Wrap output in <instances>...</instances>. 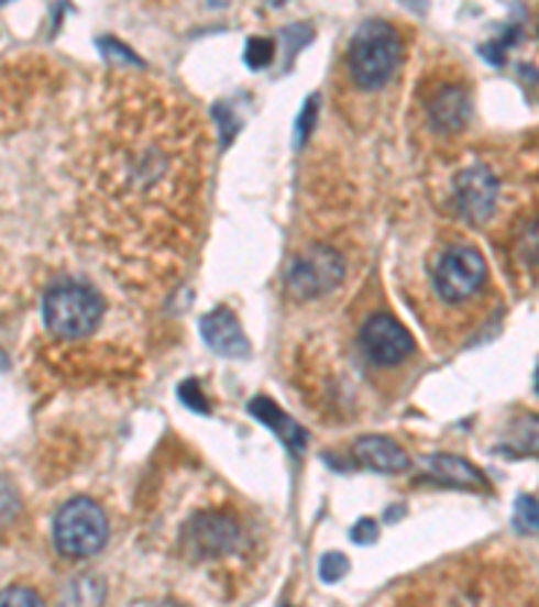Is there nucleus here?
<instances>
[{"label":"nucleus","instance_id":"7","mask_svg":"<svg viewBox=\"0 0 539 607\" xmlns=\"http://www.w3.org/2000/svg\"><path fill=\"white\" fill-rule=\"evenodd\" d=\"M359 341H362L364 354L375 365H399L407 356L416 354V338L407 332L403 321L388 317V313H377V317L364 321Z\"/></svg>","mask_w":539,"mask_h":607},{"label":"nucleus","instance_id":"15","mask_svg":"<svg viewBox=\"0 0 539 607\" xmlns=\"http://www.w3.org/2000/svg\"><path fill=\"white\" fill-rule=\"evenodd\" d=\"M20 508H22L20 492L14 489L11 481H6L3 475H0V527H9V523L20 516Z\"/></svg>","mask_w":539,"mask_h":607},{"label":"nucleus","instance_id":"10","mask_svg":"<svg viewBox=\"0 0 539 607\" xmlns=\"http://www.w3.org/2000/svg\"><path fill=\"white\" fill-rule=\"evenodd\" d=\"M200 332L202 341L219 356H227V360H243V356H249L251 343L243 335L241 321L235 319V313L230 308H216L208 317H202Z\"/></svg>","mask_w":539,"mask_h":607},{"label":"nucleus","instance_id":"23","mask_svg":"<svg viewBox=\"0 0 539 607\" xmlns=\"http://www.w3.org/2000/svg\"><path fill=\"white\" fill-rule=\"evenodd\" d=\"M154 607H184V605H178V603H160V605H154Z\"/></svg>","mask_w":539,"mask_h":607},{"label":"nucleus","instance_id":"6","mask_svg":"<svg viewBox=\"0 0 539 607\" xmlns=\"http://www.w3.org/2000/svg\"><path fill=\"white\" fill-rule=\"evenodd\" d=\"M343 257L334 249L316 246L292 265L289 289L299 300H310V297H319L323 291L338 287L343 282Z\"/></svg>","mask_w":539,"mask_h":607},{"label":"nucleus","instance_id":"16","mask_svg":"<svg viewBox=\"0 0 539 607\" xmlns=\"http://www.w3.org/2000/svg\"><path fill=\"white\" fill-rule=\"evenodd\" d=\"M0 607H46L38 592L28 586H9L0 592Z\"/></svg>","mask_w":539,"mask_h":607},{"label":"nucleus","instance_id":"22","mask_svg":"<svg viewBox=\"0 0 539 607\" xmlns=\"http://www.w3.org/2000/svg\"><path fill=\"white\" fill-rule=\"evenodd\" d=\"M316 122V100H308V106L302 109V117H299L297 122V146H302L305 135H308V130L314 128Z\"/></svg>","mask_w":539,"mask_h":607},{"label":"nucleus","instance_id":"17","mask_svg":"<svg viewBox=\"0 0 539 607\" xmlns=\"http://www.w3.org/2000/svg\"><path fill=\"white\" fill-rule=\"evenodd\" d=\"M319 575L323 583H338L349 575V559L343 556L340 551H329L321 556L319 564Z\"/></svg>","mask_w":539,"mask_h":607},{"label":"nucleus","instance_id":"1","mask_svg":"<svg viewBox=\"0 0 539 607\" xmlns=\"http://www.w3.org/2000/svg\"><path fill=\"white\" fill-rule=\"evenodd\" d=\"M208 130L157 87L122 95L89 144V200L128 260L170 262L197 222Z\"/></svg>","mask_w":539,"mask_h":607},{"label":"nucleus","instance_id":"5","mask_svg":"<svg viewBox=\"0 0 539 607\" xmlns=\"http://www.w3.org/2000/svg\"><path fill=\"white\" fill-rule=\"evenodd\" d=\"M488 282V265L477 249L453 243L431 262V284L446 302H466Z\"/></svg>","mask_w":539,"mask_h":607},{"label":"nucleus","instance_id":"4","mask_svg":"<svg viewBox=\"0 0 539 607\" xmlns=\"http://www.w3.org/2000/svg\"><path fill=\"white\" fill-rule=\"evenodd\" d=\"M100 319H103V300L87 284H57L44 300L46 327L54 335L68 338V341L89 335L100 324Z\"/></svg>","mask_w":539,"mask_h":607},{"label":"nucleus","instance_id":"20","mask_svg":"<svg viewBox=\"0 0 539 607\" xmlns=\"http://www.w3.org/2000/svg\"><path fill=\"white\" fill-rule=\"evenodd\" d=\"M178 397H182V402L187 405V408L195 410V413H208V400H206V395H202L200 391V384H197L195 378H189V380H184L182 386H178Z\"/></svg>","mask_w":539,"mask_h":607},{"label":"nucleus","instance_id":"11","mask_svg":"<svg viewBox=\"0 0 539 607\" xmlns=\"http://www.w3.org/2000/svg\"><path fill=\"white\" fill-rule=\"evenodd\" d=\"M353 454L364 467L375 473H405L410 467V460L394 440L381 438V434H364L353 445Z\"/></svg>","mask_w":539,"mask_h":607},{"label":"nucleus","instance_id":"8","mask_svg":"<svg viewBox=\"0 0 539 607\" xmlns=\"http://www.w3.org/2000/svg\"><path fill=\"white\" fill-rule=\"evenodd\" d=\"M238 523L224 514H200L187 523L184 543L197 556H224L238 543Z\"/></svg>","mask_w":539,"mask_h":607},{"label":"nucleus","instance_id":"12","mask_svg":"<svg viewBox=\"0 0 539 607\" xmlns=\"http://www.w3.org/2000/svg\"><path fill=\"white\" fill-rule=\"evenodd\" d=\"M249 413L254 416V419H260L262 424H267L292 451H302L305 443H308V434H305L302 427H299L292 416H286L270 397H254V400L249 402Z\"/></svg>","mask_w":539,"mask_h":607},{"label":"nucleus","instance_id":"19","mask_svg":"<svg viewBox=\"0 0 539 607\" xmlns=\"http://www.w3.org/2000/svg\"><path fill=\"white\" fill-rule=\"evenodd\" d=\"M270 59H273V41L260 38V35L249 38V44H245V63H249V68H265Z\"/></svg>","mask_w":539,"mask_h":607},{"label":"nucleus","instance_id":"14","mask_svg":"<svg viewBox=\"0 0 539 607\" xmlns=\"http://www.w3.org/2000/svg\"><path fill=\"white\" fill-rule=\"evenodd\" d=\"M429 114L437 124H440V128L446 130L461 128V124L466 122V117H470V100H466V92H461L457 87L442 89V92L431 100Z\"/></svg>","mask_w":539,"mask_h":607},{"label":"nucleus","instance_id":"3","mask_svg":"<svg viewBox=\"0 0 539 607\" xmlns=\"http://www.w3.org/2000/svg\"><path fill=\"white\" fill-rule=\"evenodd\" d=\"M108 543V519L95 499L76 497L54 516V545L63 556L87 559Z\"/></svg>","mask_w":539,"mask_h":607},{"label":"nucleus","instance_id":"2","mask_svg":"<svg viewBox=\"0 0 539 607\" xmlns=\"http://www.w3.org/2000/svg\"><path fill=\"white\" fill-rule=\"evenodd\" d=\"M403 57V38L388 22L370 20L353 33L349 46V68L362 89H381L397 70Z\"/></svg>","mask_w":539,"mask_h":607},{"label":"nucleus","instance_id":"18","mask_svg":"<svg viewBox=\"0 0 539 607\" xmlns=\"http://www.w3.org/2000/svg\"><path fill=\"white\" fill-rule=\"evenodd\" d=\"M515 529L520 534H535L537 532V499L535 497H520L515 503Z\"/></svg>","mask_w":539,"mask_h":607},{"label":"nucleus","instance_id":"13","mask_svg":"<svg viewBox=\"0 0 539 607\" xmlns=\"http://www.w3.org/2000/svg\"><path fill=\"white\" fill-rule=\"evenodd\" d=\"M429 470L435 478H440L442 484L461 486V489H483L485 478L475 464H470L461 456L453 454H437L429 456Z\"/></svg>","mask_w":539,"mask_h":607},{"label":"nucleus","instance_id":"21","mask_svg":"<svg viewBox=\"0 0 539 607\" xmlns=\"http://www.w3.org/2000/svg\"><path fill=\"white\" fill-rule=\"evenodd\" d=\"M351 538H353V543H359V545L375 543V540H377V523L373 519L356 521V527L351 529Z\"/></svg>","mask_w":539,"mask_h":607},{"label":"nucleus","instance_id":"9","mask_svg":"<svg viewBox=\"0 0 539 607\" xmlns=\"http://www.w3.org/2000/svg\"><path fill=\"white\" fill-rule=\"evenodd\" d=\"M457 200L470 222H485L499 200V184L483 165H472L457 178Z\"/></svg>","mask_w":539,"mask_h":607}]
</instances>
